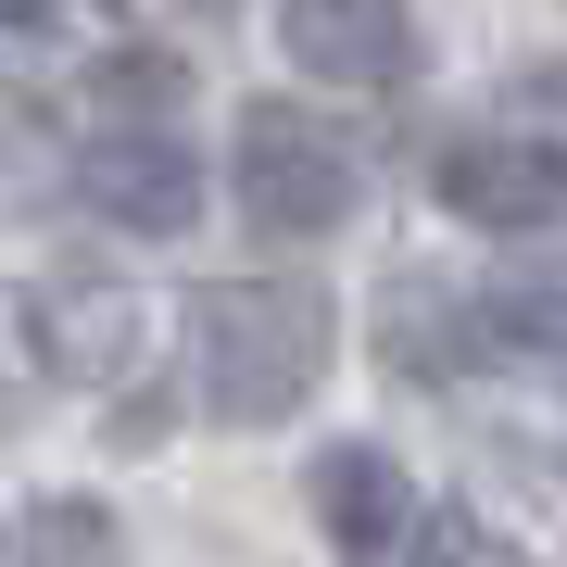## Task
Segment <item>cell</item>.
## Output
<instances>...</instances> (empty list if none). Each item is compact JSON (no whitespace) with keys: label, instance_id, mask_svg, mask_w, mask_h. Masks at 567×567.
<instances>
[{"label":"cell","instance_id":"obj_11","mask_svg":"<svg viewBox=\"0 0 567 567\" xmlns=\"http://www.w3.org/2000/svg\"><path fill=\"white\" fill-rule=\"evenodd\" d=\"M203 13H215V0H203Z\"/></svg>","mask_w":567,"mask_h":567},{"label":"cell","instance_id":"obj_4","mask_svg":"<svg viewBox=\"0 0 567 567\" xmlns=\"http://www.w3.org/2000/svg\"><path fill=\"white\" fill-rule=\"evenodd\" d=\"M76 189H89L102 227H126V240H177V227L203 215V152L164 140V126H114V140L76 152Z\"/></svg>","mask_w":567,"mask_h":567},{"label":"cell","instance_id":"obj_9","mask_svg":"<svg viewBox=\"0 0 567 567\" xmlns=\"http://www.w3.org/2000/svg\"><path fill=\"white\" fill-rule=\"evenodd\" d=\"M391 328H404V341H391V365H404V379H429V365H454V341H442V328H454V303H442V290H391Z\"/></svg>","mask_w":567,"mask_h":567},{"label":"cell","instance_id":"obj_1","mask_svg":"<svg viewBox=\"0 0 567 567\" xmlns=\"http://www.w3.org/2000/svg\"><path fill=\"white\" fill-rule=\"evenodd\" d=\"M189 353H203V404L227 429H278L328 379V303L303 278H227L189 303Z\"/></svg>","mask_w":567,"mask_h":567},{"label":"cell","instance_id":"obj_7","mask_svg":"<svg viewBox=\"0 0 567 567\" xmlns=\"http://www.w3.org/2000/svg\"><path fill=\"white\" fill-rule=\"evenodd\" d=\"M316 529L341 543V567H391V543H416V480L379 442H328L316 454Z\"/></svg>","mask_w":567,"mask_h":567},{"label":"cell","instance_id":"obj_8","mask_svg":"<svg viewBox=\"0 0 567 567\" xmlns=\"http://www.w3.org/2000/svg\"><path fill=\"white\" fill-rule=\"evenodd\" d=\"M25 567H126V543H114L102 505H76V492H63V505L25 517Z\"/></svg>","mask_w":567,"mask_h":567},{"label":"cell","instance_id":"obj_2","mask_svg":"<svg viewBox=\"0 0 567 567\" xmlns=\"http://www.w3.org/2000/svg\"><path fill=\"white\" fill-rule=\"evenodd\" d=\"M227 189L265 240H328L353 215V152L341 126L303 102H240V140H227Z\"/></svg>","mask_w":567,"mask_h":567},{"label":"cell","instance_id":"obj_3","mask_svg":"<svg viewBox=\"0 0 567 567\" xmlns=\"http://www.w3.org/2000/svg\"><path fill=\"white\" fill-rule=\"evenodd\" d=\"M442 203L466 227H492V240H543L567 215V140H543V126H466L442 152Z\"/></svg>","mask_w":567,"mask_h":567},{"label":"cell","instance_id":"obj_6","mask_svg":"<svg viewBox=\"0 0 567 567\" xmlns=\"http://www.w3.org/2000/svg\"><path fill=\"white\" fill-rule=\"evenodd\" d=\"M25 353L51 379H126L140 365V290L126 278H39L25 290Z\"/></svg>","mask_w":567,"mask_h":567},{"label":"cell","instance_id":"obj_5","mask_svg":"<svg viewBox=\"0 0 567 567\" xmlns=\"http://www.w3.org/2000/svg\"><path fill=\"white\" fill-rule=\"evenodd\" d=\"M278 51L328 89H404L416 76V13L404 0H278Z\"/></svg>","mask_w":567,"mask_h":567},{"label":"cell","instance_id":"obj_10","mask_svg":"<svg viewBox=\"0 0 567 567\" xmlns=\"http://www.w3.org/2000/svg\"><path fill=\"white\" fill-rule=\"evenodd\" d=\"M51 13H89V0H0V25H51Z\"/></svg>","mask_w":567,"mask_h":567}]
</instances>
